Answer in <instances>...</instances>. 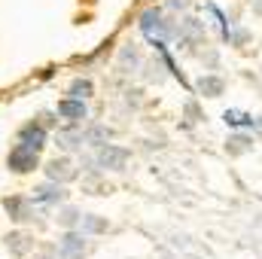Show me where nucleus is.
Instances as JSON below:
<instances>
[{"label":"nucleus","instance_id":"obj_1","mask_svg":"<svg viewBox=\"0 0 262 259\" xmlns=\"http://www.w3.org/2000/svg\"><path fill=\"white\" fill-rule=\"evenodd\" d=\"M37 165H40L37 149H31V146H25V143L12 146V153H9V168H12L15 174H28V171H34Z\"/></svg>","mask_w":262,"mask_h":259},{"label":"nucleus","instance_id":"obj_2","mask_svg":"<svg viewBox=\"0 0 262 259\" xmlns=\"http://www.w3.org/2000/svg\"><path fill=\"white\" fill-rule=\"evenodd\" d=\"M101 168H110V171H122L125 162H128V149L122 146H110V143H101L98 149V159H95Z\"/></svg>","mask_w":262,"mask_h":259},{"label":"nucleus","instance_id":"obj_3","mask_svg":"<svg viewBox=\"0 0 262 259\" xmlns=\"http://www.w3.org/2000/svg\"><path fill=\"white\" fill-rule=\"evenodd\" d=\"M140 31H143L146 37H152V40H162V37H168V34H171V25H165V21H162L159 9H146V12H143V18H140Z\"/></svg>","mask_w":262,"mask_h":259},{"label":"nucleus","instance_id":"obj_4","mask_svg":"<svg viewBox=\"0 0 262 259\" xmlns=\"http://www.w3.org/2000/svg\"><path fill=\"white\" fill-rule=\"evenodd\" d=\"M18 143H25V146H31V149H43L46 146V128L40 125V122H31V125H25V128L18 131Z\"/></svg>","mask_w":262,"mask_h":259},{"label":"nucleus","instance_id":"obj_5","mask_svg":"<svg viewBox=\"0 0 262 259\" xmlns=\"http://www.w3.org/2000/svg\"><path fill=\"white\" fill-rule=\"evenodd\" d=\"M58 113L64 119H70V122H79V119H85V104L79 98H67V101L58 104Z\"/></svg>","mask_w":262,"mask_h":259},{"label":"nucleus","instance_id":"obj_6","mask_svg":"<svg viewBox=\"0 0 262 259\" xmlns=\"http://www.w3.org/2000/svg\"><path fill=\"white\" fill-rule=\"evenodd\" d=\"M82 247H85V235L82 232H70V235H64V241H61V256L82 253Z\"/></svg>","mask_w":262,"mask_h":259},{"label":"nucleus","instance_id":"obj_7","mask_svg":"<svg viewBox=\"0 0 262 259\" xmlns=\"http://www.w3.org/2000/svg\"><path fill=\"white\" fill-rule=\"evenodd\" d=\"M61 198H64V192H61V186H55V183H46V186L34 189V201H43V204L61 201Z\"/></svg>","mask_w":262,"mask_h":259},{"label":"nucleus","instance_id":"obj_8","mask_svg":"<svg viewBox=\"0 0 262 259\" xmlns=\"http://www.w3.org/2000/svg\"><path fill=\"white\" fill-rule=\"evenodd\" d=\"M3 207H6V213H9L12 220H31V210H28V204H25L21 198H6Z\"/></svg>","mask_w":262,"mask_h":259},{"label":"nucleus","instance_id":"obj_9","mask_svg":"<svg viewBox=\"0 0 262 259\" xmlns=\"http://www.w3.org/2000/svg\"><path fill=\"white\" fill-rule=\"evenodd\" d=\"M76 171L70 168V162L67 159H55V162H49V177L52 180H70Z\"/></svg>","mask_w":262,"mask_h":259},{"label":"nucleus","instance_id":"obj_10","mask_svg":"<svg viewBox=\"0 0 262 259\" xmlns=\"http://www.w3.org/2000/svg\"><path fill=\"white\" fill-rule=\"evenodd\" d=\"M198 89H201L207 98H220V95H223V79H220V76H201Z\"/></svg>","mask_w":262,"mask_h":259},{"label":"nucleus","instance_id":"obj_11","mask_svg":"<svg viewBox=\"0 0 262 259\" xmlns=\"http://www.w3.org/2000/svg\"><path fill=\"white\" fill-rule=\"evenodd\" d=\"M226 125H232V128H241V125H250L253 128V116H247V113H241V110H226Z\"/></svg>","mask_w":262,"mask_h":259},{"label":"nucleus","instance_id":"obj_12","mask_svg":"<svg viewBox=\"0 0 262 259\" xmlns=\"http://www.w3.org/2000/svg\"><path fill=\"white\" fill-rule=\"evenodd\" d=\"M104 229H107V223H104V220H98V217H82V223H79V232H82V235L104 232Z\"/></svg>","mask_w":262,"mask_h":259},{"label":"nucleus","instance_id":"obj_13","mask_svg":"<svg viewBox=\"0 0 262 259\" xmlns=\"http://www.w3.org/2000/svg\"><path fill=\"white\" fill-rule=\"evenodd\" d=\"M58 143L64 146V149H73V146H82L85 143V134H79V131H67L58 137Z\"/></svg>","mask_w":262,"mask_h":259},{"label":"nucleus","instance_id":"obj_14","mask_svg":"<svg viewBox=\"0 0 262 259\" xmlns=\"http://www.w3.org/2000/svg\"><path fill=\"white\" fill-rule=\"evenodd\" d=\"M89 95H92V82H89V79H76V82L70 85V98H79V101H82V98H89Z\"/></svg>","mask_w":262,"mask_h":259},{"label":"nucleus","instance_id":"obj_15","mask_svg":"<svg viewBox=\"0 0 262 259\" xmlns=\"http://www.w3.org/2000/svg\"><path fill=\"white\" fill-rule=\"evenodd\" d=\"M6 247H9L12 253H25L31 244H28V238H25V235H12V238H6Z\"/></svg>","mask_w":262,"mask_h":259},{"label":"nucleus","instance_id":"obj_16","mask_svg":"<svg viewBox=\"0 0 262 259\" xmlns=\"http://www.w3.org/2000/svg\"><path fill=\"white\" fill-rule=\"evenodd\" d=\"M61 223H64V226H76V223H79V210L67 207L64 213H61Z\"/></svg>","mask_w":262,"mask_h":259},{"label":"nucleus","instance_id":"obj_17","mask_svg":"<svg viewBox=\"0 0 262 259\" xmlns=\"http://www.w3.org/2000/svg\"><path fill=\"white\" fill-rule=\"evenodd\" d=\"M247 143H250V140H247L244 134H235V137H232V153H241V149H247Z\"/></svg>","mask_w":262,"mask_h":259},{"label":"nucleus","instance_id":"obj_18","mask_svg":"<svg viewBox=\"0 0 262 259\" xmlns=\"http://www.w3.org/2000/svg\"><path fill=\"white\" fill-rule=\"evenodd\" d=\"M253 128H256V131H262V116H259V119H253Z\"/></svg>","mask_w":262,"mask_h":259}]
</instances>
